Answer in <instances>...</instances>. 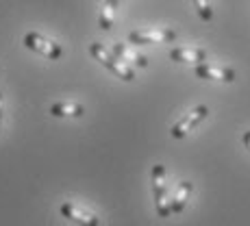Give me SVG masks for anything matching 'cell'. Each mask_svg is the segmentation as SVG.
I'll use <instances>...</instances> for the list:
<instances>
[{
  "mask_svg": "<svg viewBox=\"0 0 250 226\" xmlns=\"http://www.w3.org/2000/svg\"><path fill=\"white\" fill-rule=\"evenodd\" d=\"M89 52H91V57H94L96 61H100L107 70H111L118 79H122V81H133L135 79V72H133L131 65H126L120 57H115L113 52H109L103 44H98V41L89 44Z\"/></svg>",
  "mask_w": 250,
  "mask_h": 226,
  "instance_id": "cell-1",
  "label": "cell"
},
{
  "mask_svg": "<svg viewBox=\"0 0 250 226\" xmlns=\"http://www.w3.org/2000/svg\"><path fill=\"white\" fill-rule=\"evenodd\" d=\"M113 55L120 57L126 65H135V68H148V59L133 48L131 44H113Z\"/></svg>",
  "mask_w": 250,
  "mask_h": 226,
  "instance_id": "cell-9",
  "label": "cell"
},
{
  "mask_svg": "<svg viewBox=\"0 0 250 226\" xmlns=\"http://www.w3.org/2000/svg\"><path fill=\"white\" fill-rule=\"evenodd\" d=\"M191 191H194V185H191L189 181L179 183V187H176V194H174V198H172V213H181V211L185 209L187 203H189Z\"/></svg>",
  "mask_w": 250,
  "mask_h": 226,
  "instance_id": "cell-11",
  "label": "cell"
},
{
  "mask_svg": "<svg viewBox=\"0 0 250 226\" xmlns=\"http://www.w3.org/2000/svg\"><path fill=\"white\" fill-rule=\"evenodd\" d=\"M242 142H244V146H246L248 150H250V131H246V133L242 135Z\"/></svg>",
  "mask_w": 250,
  "mask_h": 226,
  "instance_id": "cell-14",
  "label": "cell"
},
{
  "mask_svg": "<svg viewBox=\"0 0 250 226\" xmlns=\"http://www.w3.org/2000/svg\"><path fill=\"white\" fill-rule=\"evenodd\" d=\"M50 115L55 118H83L85 107L81 103H65V100H57L50 104Z\"/></svg>",
  "mask_w": 250,
  "mask_h": 226,
  "instance_id": "cell-10",
  "label": "cell"
},
{
  "mask_svg": "<svg viewBox=\"0 0 250 226\" xmlns=\"http://www.w3.org/2000/svg\"><path fill=\"white\" fill-rule=\"evenodd\" d=\"M24 46H26L28 50L40 52L42 57H46V59H50V61H59L61 57H63V48L57 44V41L44 37L42 33H26V35H24Z\"/></svg>",
  "mask_w": 250,
  "mask_h": 226,
  "instance_id": "cell-3",
  "label": "cell"
},
{
  "mask_svg": "<svg viewBox=\"0 0 250 226\" xmlns=\"http://www.w3.org/2000/svg\"><path fill=\"white\" fill-rule=\"evenodd\" d=\"M0 126H2V94H0Z\"/></svg>",
  "mask_w": 250,
  "mask_h": 226,
  "instance_id": "cell-15",
  "label": "cell"
},
{
  "mask_svg": "<svg viewBox=\"0 0 250 226\" xmlns=\"http://www.w3.org/2000/svg\"><path fill=\"white\" fill-rule=\"evenodd\" d=\"M59 211H61V215H63V218L72 220V222L79 224V226H100V220L96 218L94 213H89V211L81 209V206H76L72 203H61Z\"/></svg>",
  "mask_w": 250,
  "mask_h": 226,
  "instance_id": "cell-7",
  "label": "cell"
},
{
  "mask_svg": "<svg viewBox=\"0 0 250 226\" xmlns=\"http://www.w3.org/2000/svg\"><path fill=\"white\" fill-rule=\"evenodd\" d=\"M194 7H196V11H198L200 20H205V22L213 20V9H211L209 0H194Z\"/></svg>",
  "mask_w": 250,
  "mask_h": 226,
  "instance_id": "cell-13",
  "label": "cell"
},
{
  "mask_svg": "<svg viewBox=\"0 0 250 226\" xmlns=\"http://www.w3.org/2000/svg\"><path fill=\"white\" fill-rule=\"evenodd\" d=\"M152 194H155V206L159 218H167L172 213V200L167 196V185H166V167L161 163L152 165Z\"/></svg>",
  "mask_w": 250,
  "mask_h": 226,
  "instance_id": "cell-2",
  "label": "cell"
},
{
  "mask_svg": "<svg viewBox=\"0 0 250 226\" xmlns=\"http://www.w3.org/2000/svg\"><path fill=\"white\" fill-rule=\"evenodd\" d=\"M207 115H209V107H207V104H198V107H194L189 113H185L179 122L172 126L170 135L174 139H183L189 131H194L203 120H207Z\"/></svg>",
  "mask_w": 250,
  "mask_h": 226,
  "instance_id": "cell-5",
  "label": "cell"
},
{
  "mask_svg": "<svg viewBox=\"0 0 250 226\" xmlns=\"http://www.w3.org/2000/svg\"><path fill=\"white\" fill-rule=\"evenodd\" d=\"M170 59L176 63H205L207 59V50L205 48H172L170 50Z\"/></svg>",
  "mask_w": 250,
  "mask_h": 226,
  "instance_id": "cell-8",
  "label": "cell"
},
{
  "mask_svg": "<svg viewBox=\"0 0 250 226\" xmlns=\"http://www.w3.org/2000/svg\"><path fill=\"white\" fill-rule=\"evenodd\" d=\"M176 40V31L172 28H148V31H131L128 41L133 46H150V44H167Z\"/></svg>",
  "mask_w": 250,
  "mask_h": 226,
  "instance_id": "cell-4",
  "label": "cell"
},
{
  "mask_svg": "<svg viewBox=\"0 0 250 226\" xmlns=\"http://www.w3.org/2000/svg\"><path fill=\"white\" fill-rule=\"evenodd\" d=\"M194 74L205 81H220V83H233L235 72L230 68H222V65H211V63H198L194 68Z\"/></svg>",
  "mask_w": 250,
  "mask_h": 226,
  "instance_id": "cell-6",
  "label": "cell"
},
{
  "mask_svg": "<svg viewBox=\"0 0 250 226\" xmlns=\"http://www.w3.org/2000/svg\"><path fill=\"white\" fill-rule=\"evenodd\" d=\"M115 11H118V0H104L103 11H100V20H98V26L103 28V31H109V28L113 26Z\"/></svg>",
  "mask_w": 250,
  "mask_h": 226,
  "instance_id": "cell-12",
  "label": "cell"
}]
</instances>
